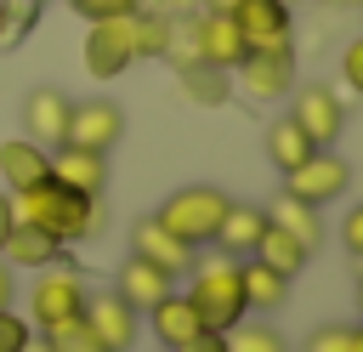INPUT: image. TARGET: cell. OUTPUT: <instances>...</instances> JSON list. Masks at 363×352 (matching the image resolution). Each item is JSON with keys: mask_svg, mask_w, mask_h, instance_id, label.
Segmentation results:
<instances>
[{"mask_svg": "<svg viewBox=\"0 0 363 352\" xmlns=\"http://www.w3.org/2000/svg\"><path fill=\"white\" fill-rule=\"evenodd\" d=\"M125 28H130V45H136V62H153V57H170L176 51V28H170V17L164 11H130L125 17Z\"/></svg>", "mask_w": 363, "mask_h": 352, "instance_id": "obj_22", "label": "cell"}, {"mask_svg": "<svg viewBox=\"0 0 363 352\" xmlns=\"http://www.w3.org/2000/svg\"><path fill=\"white\" fill-rule=\"evenodd\" d=\"M340 244H346V255H352V261H363V199L340 216Z\"/></svg>", "mask_w": 363, "mask_h": 352, "instance_id": "obj_32", "label": "cell"}, {"mask_svg": "<svg viewBox=\"0 0 363 352\" xmlns=\"http://www.w3.org/2000/svg\"><path fill=\"white\" fill-rule=\"evenodd\" d=\"M306 352H352V324H323L306 335Z\"/></svg>", "mask_w": 363, "mask_h": 352, "instance_id": "obj_29", "label": "cell"}, {"mask_svg": "<svg viewBox=\"0 0 363 352\" xmlns=\"http://www.w3.org/2000/svg\"><path fill=\"white\" fill-rule=\"evenodd\" d=\"M267 233V210L261 204H227V216H221V227H216V250L221 255H233V261H244L250 250H255V238Z\"/></svg>", "mask_w": 363, "mask_h": 352, "instance_id": "obj_20", "label": "cell"}, {"mask_svg": "<svg viewBox=\"0 0 363 352\" xmlns=\"http://www.w3.org/2000/svg\"><path fill=\"white\" fill-rule=\"evenodd\" d=\"M85 324L96 329V341H102L108 352H130V346H136V312H130L113 290L85 295Z\"/></svg>", "mask_w": 363, "mask_h": 352, "instance_id": "obj_17", "label": "cell"}, {"mask_svg": "<svg viewBox=\"0 0 363 352\" xmlns=\"http://www.w3.org/2000/svg\"><path fill=\"white\" fill-rule=\"evenodd\" d=\"M340 79H346L352 97H363V34L346 40V51H340Z\"/></svg>", "mask_w": 363, "mask_h": 352, "instance_id": "obj_31", "label": "cell"}, {"mask_svg": "<svg viewBox=\"0 0 363 352\" xmlns=\"http://www.w3.org/2000/svg\"><path fill=\"white\" fill-rule=\"evenodd\" d=\"M85 278L68 267V261H57V267H40L34 273V284H28V324L34 329H51V324H62V318H79L85 312Z\"/></svg>", "mask_w": 363, "mask_h": 352, "instance_id": "obj_4", "label": "cell"}, {"mask_svg": "<svg viewBox=\"0 0 363 352\" xmlns=\"http://www.w3.org/2000/svg\"><path fill=\"white\" fill-rule=\"evenodd\" d=\"M357 312H363V278H357Z\"/></svg>", "mask_w": 363, "mask_h": 352, "instance_id": "obj_41", "label": "cell"}, {"mask_svg": "<svg viewBox=\"0 0 363 352\" xmlns=\"http://www.w3.org/2000/svg\"><path fill=\"white\" fill-rule=\"evenodd\" d=\"M250 255H255V261H267V267H272V273H284V278H295V273L312 261V250H306L301 238H289L284 227H272V221H267V233L255 238V250H250Z\"/></svg>", "mask_w": 363, "mask_h": 352, "instance_id": "obj_24", "label": "cell"}, {"mask_svg": "<svg viewBox=\"0 0 363 352\" xmlns=\"http://www.w3.org/2000/svg\"><path fill=\"white\" fill-rule=\"evenodd\" d=\"M164 6H204V0H164Z\"/></svg>", "mask_w": 363, "mask_h": 352, "instance_id": "obj_40", "label": "cell"}, {"mask_svg": "<svg viewBox=\"0 0 363 352\" xmlns=\"http://www.w3.org/2000/svg\"><path fill=\"white\" fill-rule=\"evenodd\" d=\"M119 136H125V114H119V102H108V97L74 102V114H68V142H74V148L108 153Z\"/></svg>", "mask_w": 363, "mask_h": 352, "instance_id": "obj_12", "label": "cell"}, {"mask_svg": "<svg viewBox=\"0 0 363 352\" xmlns=\"http://www.w3.org/2000/svg\"><path fill=\"white\" fill-rule=\"evenodd\" d=\"M34 335V324L28 318H17V312H0V352H23V341Z\"/></svg>", "mask_w": 363, "mask_h": 352, "instance_id": "obj_33", "label": "cell"}, {"mask_svg": "<svg viewBox=\"0 0 363 352\" xmlns=\"http://www.w3.org/2000/svg\"><path fill=\"white\" fill-rule=\"evenodd\" d=\"M11 227H17V204H11V193H0V244H6Z\"/></svg>", "mask_w": 363, "mask_h": 352, "instance_id": "obj_36", "label": "cell"}, {"mask_svg": "<svg viewBox=\"0 0 363 352\" xmlns=\"http://www.w3.org/2000/svg\"><path fill=\"white\" fill-rule=\"evenodd\" d=\"M193 57L210 62V68H227V74H233V68L250 57V45H244V34H238V23H233L227 11L204 6V11L193 17Z\"/></svg>", "mask_w": 363, "mask_h": 352, "instance_id": "obj_8", "label": "cell"}, {"mask_svg": "<svg viewBox=\"0 0 363 352\" xmlns=\"http://www.w3.org/2000/svg\"><path fill=\"white\" fill-rule=\"evenodd\" d=\"M182 68V91L199 102V108H221L227 102V68H210V62H176Z\"/></svg>", "mask_w": 363, "mask_h": 352, "instance_id": "obj_26", "label": "cell"}, {"mask_svg": "<svg viewBox=\"0 0 363 352\" xmlns=\"http://www.w3.org/2000/svg\"><path fill=\"white\" fill-rule=\"evenodd\" d=\"M0 40H11V23H6V0H0Z\"/></svg>", "mask_w": 363, "mask_h": 352, "instance_id": "obj_39", "label": "cell"}, {"mask_svg": "<svg viewBox=\"0 0 363 352\" xmlns=\"http://www.w3.org/2000/svg\"><path fill=\"white\" fill-rule=\"evenodd\" d=\"M11 301H17V273L0 261V312H11Z\"/></svg>", "mask_w": 363, "mask_h": 352, "instance_id": "obj_35", "label": "cell"}, {"mask_svg": "<svg viewBox=\"0 0 363 352\" xmlns=\"http://www.w3.org/2000/svg\"><path fill=\"white\" fill-rule=\"evenodd\" d=\"M312 153H318V148H312L289 119H272V125H267V159H272V170H278V176H289V170H295V165H306Z\"/></svg>", "mask_w": 363, "mask_h": 352, "instance_id": "obj_25", "label": "cell"}, {"mask_svg": "<svg viewBox=\"0 0 363 352\" xmlns=\"http://www.w3.org/2000/svg\"><path fill=\"white\" fill-rule=\"evenodd\" d=\"M346 187H352V165L340 153H329V148H318L306 165H295L284 176V193L301 199V204H312V210H323L329 199H346Z\"/></svg>", "mask_w": 363, "mask_h": 352, "instance_id": "obj_6", "label": "cell"}, {"mask_svg": "<svg viewBox=\"0 0 363 352\" xmlns=\"http://www.w3.org/2000/svg\"><path fill=\"white\" fill-rule=\"evenodd\" d=\"M238 284H244V307H250V312H278V307L289 301V278L272 273V267L255 261V255L238 261Z\"/></svg>", "mask_w": 363, "mask_h": 352, "instance_id": "obj_21", "label": "cell"}, {"mask_svg": "<svg viewBox=\"0 0 363 352\" xmlns=\"http://www.w3.org/2000/svg\"><path fill=\"white\" fill-rule=\"evenodd\" d=\"M221 341H227V352H289V341L272 324H250V318H238Z\"/></svg>", "mask_w": 363, "mask_h": 352, "instance_id": "obj_27", "label": "cell"}, {"mask_svg": "<svg viewBox=\"0 0 363 352\" xmlns=\"http://www.w3.org/2000/svg\"><path fill=\"white\" fill-rule=\"evenodd\" d=\"M51 182H62V187H74L85 199H102V187H108V153H91V148H74V142L51 148Z\"/></svg>", "mask_w": 363, "mask_h": 352, "instance_id": "obj_14", "label": "cell"}, {"mask_svg": "<svg viewBox=\"0 0 363 352\" xmlns=\"http://www.w3.org/2000/svg\"><path fill=\"white\" fill-rule=\"evenodd\" d=\"M23 352H51V341H45V335H28V341H23Z\"/></svg>", "mask_w": 363, "mask_h": 352, "instance_id": "obj_37", "label": "cell"}, {"mask_svg": "<svg viewBox=\"0 0 363 352\" xmlns=\"http://www.w3.org/2000/svg\"><path fill=\"white\" fill-rule=\"evenodd\" d=\"M352 352H363V324H352Z\"/></svg>", "mask_w": 363, "mask_h": 352, "instance_id": "obj_38", "label": "cell"}, {"mask_svg": "<svg viewBox=\"0 0 363 352\" xmlns=\"http://www.w3.org/2000/svg\"><path fill=\"white\" fill-rule=\"evenodd\" d=\"M312 148H335V136L346 131V108L329 85H295L289 91V114H284Z\"/></svg>", "mask_w": 363, "mask_h": 352, "instance_id": "obj_5", "label": "cell"}, {"mask_svg": "<svg viewBox=\"0 0 363 352\" xmlns=\"http://www.w3.org/2000/svg\"><path fill=\"white\" fill-rule=\"evenodd\" d=\"M182 295L199 307L204 329H216V335H227L238 318H250V307H244V284H238V261L221 255V250L187 267V290H182Z\"/></svg>", "mask_w": 363, "mask_h": 352, "instance_id": "obj_2", "label": "cell"}, {"mask_svg": "<svg viewBox=\"0 0 363 352\" xmlns=\"http://www.w3.org/2000/svg\"><path fill=\"white\" fill-rule=\"evenodd\" d=\"M45 176H51V153H45L40 142H28V136H6V142H0V182H6L11 193L45 182Z\"/></svg>", "mask_w": 363, "mask_h": 352, "instance_id": "obj_19", "label": "cell"}, {"mask_svg": "<svg viewBox=\"0 0 363 352\" xmlns=\"http://www.w3.org/2000/svg\"><path fill=\"white\" fill-rule=\"evenodd\" d=\"M11 204H17V221L51 233L57 244H79V238H91L102 227V204L74 193V187H62V182H51V176L23 187V193H11Z\"/></svg>", "mask_w": 363, "mask_h": 352, "instance_id": "obj_1", "label": "cell"}, {"mask_svg": "<svg viewBox=\"0 0 363 352\" xmlns=\"http://www.w3.org/2000/svg\"><path fill=\"white\" fill-rule=\"evenodd\" d=\"M147 329H153V341H159L164 352H182L193 335H204V318H199V307H193L182 290H170L159 307H147Z\"/></svg>", "mask_w": 363, "mask_h": 352, "instance_id": "obj_16", "label": "cell"}, {"mask_svg": "<svg viewBox=\"0 0 363 352\" xmlns=\"http://www.w3.org/2000/svg\"><path fill=\"white\" fill-rule=\"evenodd\" d=\"M227 204H233V199H227L221 187L193 182V187H176V193L153 210V221H159L170 238H182L187 250H204V244H216V227H221Z\"/></svg>", "mask_w": 363, "mask_h": 352, "instance_id": "obj_3", "label": "cell"}, {"mask_svg": "<svg viewBox=\"0 0 363 352\" xmlns=\"http://www.w3.org/2000/svg\"><path fill=\"white\" fill-rule=\"evenodd\" d=\"M170 290H176V278H170L164 267L142 261V255H125V261H119V273H113V295H119L130 312H147V307H159Z\"/></svg>", "mask_w": 363, "mask_h": 352, "instance_id": "obj_13", "label": "cell"}, {"mask_svg": "<svg viewBox=\"0 0 363 352\" xmlns=\"http://www.w3.org/2000/svg\"><path fill=\"white\" fill-rule=\"evenodd\" d=\"M68 114H74V97H68V91H57V85H34V91L23 97V136L40 142V148L51 153V148L68 142Z\"/></svg>", "mask_w": 363, "mask_h": 352, "instance_id": "obj_10", "label": "cell"}, {"mask_svg": "<svg viewBox=\"0 0 363 352\" xmlns=\"http://www.w3.org/2000/svg\"><path fill=\"white\" fill-rule=\"evenodd\" d=\"M227 17L238 23L244 45L250 51H289L295 40V17H289V0H233Z\"/></svg>", "mask_w": 363, "mask_h": 352, "instance_id": "obj_7", "label": "cell"}, {"mask_svg": "<svg viewBox=\"0 0 363 352\" xmlns=\"http://www.w3.org/2000/svg\"><path fill=\"white\" fill-rule=\"evenodd\" d=\"M357 278H363V261H357Z\"/></svg>", "mask_w": 363, "mask_h": 352, "instance_id": "obj_43", "label": "cell"}, {"mask_svg": "<svg viewBox=\"0 0 363 352\" xmlns=\"http://www.w3.org/2000/svg\"><path fill=\"white\" fill-rule=\"evenodd\" d=\"M0 261H6L11 273H40V267H57V261H68V244H57L51 233H40V227L17 221V227L6 233V244H0Z\"/></svg>", "mask_w": 363, "mask_h": 352, "instance_id": "obj_15", "label": "cell"}, {"mask_svg": "<svg viewBox=\"0 0 363 352\" xmlns=\"http://www.w3.org/2000/svg\"><path fill=\"white\" fill-rule=\"evenodd\" d=\"M267 221H272V227H284L289 238H301L306 250H318V244H323V216H318L312 204H301V199H289V193H278V199H272V210H267Z\"/></svg>", "mask_w": 363, "mask_h": 352, "instance_id": "obj_23", "label": "cell"}, {"mask_svg": "<svg viewBox=\"0 0 363 352\" xmlns=\"http://www.w3.org/2000/svg\"><path fill=\"white\" fill-rule=\"evenodd\" d=\"M130 62H136V45H130L125 17L85 23V74H91V79H119Z\"/></svg>", "mask_w": 363, "mask_h": 352, "instance_id": "obj_9", "label": "cell"}, {"mask_svg": "<svg viewBox=\"0 0 363 352\" xmlns=\"http://www.w3.org/2000/svg\"><path fill=\"white\" fill-rule=\"evenodd\" d=\"M233 74H238V91H244V97L278 102V97L295 91V45H289V51H250Z\"/></svg>", "mask_w": 363, "mask_h": 352, "instance_id": "obj_11", "label": "cell"}, {"mask_svg": "<svg viewBox=\"0 0 363 352\" xmlns=\"http://www.w3.org/2000/svg\"><path fill=\"white\" fill-rule=\"evenodd\" d=\"M68 6H74L85 23H102V17H130L142 0H68Z\"/></svg>", "mask_w": 363, "mask_h": 352, "instance_id": "obj_30", "label": "cell"}, {"mask_svg": "<svg viewBox=\"0 0 363 352\" xmlns=\"http://www.w3.org/2000/svg\"><path fill=\"white\" fill-rule=\"evenodd\" d=\"M45 341H51V352H108V346L96 341V329L85 324V312H79V318L51 324V329H45Z\"/></svg>", "mask_w": 363, "mask_h": 352, "instance_id": "obj_28", "label": "cell"}, {"mask_svg": "<svg viewBox=\"0 0 363 352\" xmlns=\"http://www.w3.org/2000/svg\"><path fill=\"white\" fill-rule=\"evenodd\" d=\"M130 244H136L130 255H142V261L164 267L170 278H182V273H187V267L199 261V250H187L182 238H170V233H164V227H159L153 216H142V221H136V238H130Z\"/></svg>", "mask_w": 363, "mask_h": 352, "instance_id": "obj_18", "label": "cell"}, {"mask_svg": "<svg viewBox=\"0 0 363 352\" xmlns=\"http://www.w3.org/2000/svg\"><path fill=\"white\" fill-rule=\"evenodd\" d=\"M182 352H227V341H221L216 329H204V335H193V341H187Z\"/></svg>", "mask_w": 363, "mask_h": 352, "instance_id": "obj_34", "label": "cell"}, {"mask_svg": "<svg viewBox=\"0 0 363 352\" xmlns=\"http://www.w3.org/2000/svg\"><path fill=\"white\" fill-rule=\"evenodd\" d=\"M329 6H346V0H329Z\"/></svg>", "mask_w": 363, "mask_h": 352, "instance_id": "obj_42", "label": "cell"}]
</instances>
